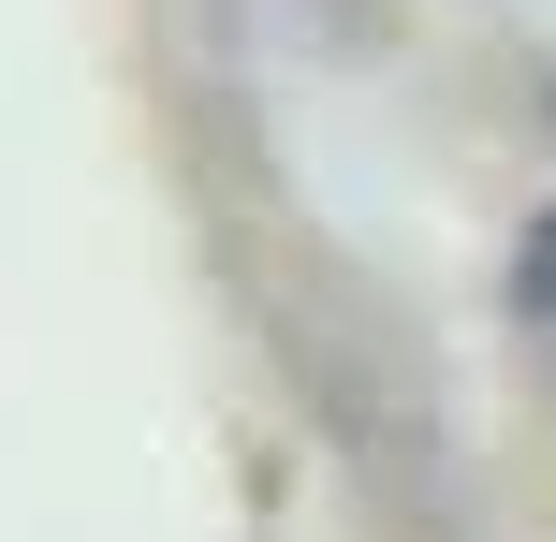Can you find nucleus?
I'll return each mask as SVG.
<instances>
[{"label":"nucleus","instance_id":"1","mask_svg":"<svg viewBox=\"0 0 556 542\" xmlns=\"http://www.w3.org/2000/svg\"><path fill=\"white\" fill-rule=\"evenodd\" d=\"M528 308H556V220H528Z\"/></svg>","mask_w":556,"mask_h":542}]
</instances>
